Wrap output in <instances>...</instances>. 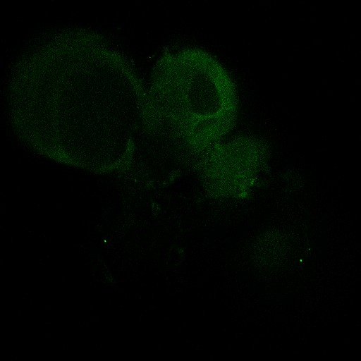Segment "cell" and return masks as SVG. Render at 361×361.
<instances>
[{
  "mask_svg": "<svg viewBox=\"0 0 361 361\" xmlns=\"http://www.w3.org/2000/svg\"><path fill=\"white\" fill-rule=\"evenodd\" d=\"M149 90L152 99L174 110L202 147L221 137L233 123L238 103L235 82L202 49L165 51L154 66Z\"/></svg>",
  "mask_w": 361,
  "mask_h": 361,
  "instance_id": "1",
  "label": "cell"
}]
</instances>
